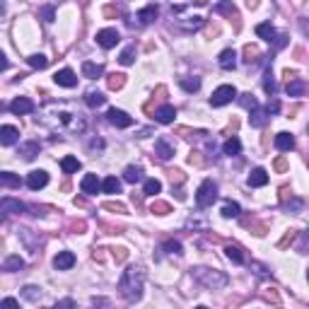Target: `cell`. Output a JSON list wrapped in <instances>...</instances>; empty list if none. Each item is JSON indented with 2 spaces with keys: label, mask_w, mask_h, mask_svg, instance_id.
Instances as JSON below:
<instances>
[{
  "label": "cell",
  "mask_w": 309,
  "mask_h": 309,
  "mask_svg": "<svg viewBox=\"0 0 309 309\" xmlns=\"http://www.w3.org/2000/svg\"><path fill=\"white\" fill-rule=\"evenodd\" d=\"M251 126H254V128L266 126V109H261V107L251 109Z\"/></svg>",
  "instance_id": "cell-32"
},
{
  "label": "cell",
  "mask_w": 309,
  "mask_h": 309,
  "mask_svg": "<svg viewBox=\"0 0 309 309\" xmlns=\"http://www.w3.org/2000/svg\"><path fill=\"white\" fill-rule=\"evenodd\" d=\"M0 10H5V0H0Z\"/></svg>",
  "instance_id": "cell-54"
},
{
  "label": "cell",
  "mask_w": 309,
  "mask_h": 309,
  "mask_svg": "<svg viewBox=\"0 0 309 309\" xmlns=\"http://www.w3.org/2000/svg\"><path fill=\"white\" fill-rule=\"evenodd\" d=\"M246 184H249L251 188H261V186H266V184H268V172H266V169H261V167H256L254 172L249 174Z\"/></svg>",
  "instance_id": "cell-13"
},
{
  "label": "cell",
  "mask_w": 309,
  "mask_h": 309,
  "mask_svg": "<svg viewBox=\"0 0 309 309\" xmlns=\"http://www.w3.org/2000/svg\"><path fill=\"white\" fill-rule=\"evenodd\" d=\"M121 66H133V61H135V46H128L126 51L121 54Z\"/></svg>",
  "instance_id": "cell-42"
},
{
  "label": "cell",
  "mask_w": 309,
  "mask_h": 309,
  "mask_svg": "<svg viewBox=\"0 0 309 309\" xmlns=\"http://www.w3.org/2000/svg\"><path fill=\"white\" fill-rule=\"evenodd\" d=\"M114 256H116V261H123L126 258V249H114Z\"/></svg>",
  "instance_id": "cell-49"
},
{
  "label": "cell",
  "mask_w": 309,
  "mask_h": 309,
  "mask_svg": "<svg viewBox=\"0 0 309 309\" xmlns=\"http://www.w3.org/2000/svg\"><path fill=\"white\" fill-rule=\"evenodd\" d=\"M75 266V254L73 251H61V254H56L54 258V268L56 270H68Z\"/></svg>",
  "instance_id": "cell-12"
},
{
  "label": "cell",
  "mask_w": 309,
  "mask_h": 309,
  "mask_svg": "<svg viewBox=\"0 0 309 309\" xmlns=\"http://www.w3.org/2000/svg\"><path fill=\"white\" fill-rule=\"evenodd\" d=\"M239 213H242L239 203H225L222 205V217H239Z\"/></svg>",
  "instance_id": "cell-38"
},
{
  "label": "cell",
  "mask_w": 309,
  "mask_h": 309,
  "mask_svg": "<svg viewBox=\"0 0 309 309\" xmlns=\"http://www.w3.org/2000/svg\"><path fill=\"white\" fill-rule=\"evenodd\" d=\"M174 119H176V109L169 107V104H164V107H160L155 111V121L157 123H172Z\"/></svg>",
  "instance_id": "cell-17"
},
{
  "label": "cell",
  "mask_w": 309,
  "mask_h": 309,
  "mask_svg": "<svg viewBox=\"0 0 309 309\" xmlns=\"http://www.w3.org/2000/svg\"><path fill=\"white\" fill-rule=\"evenodd\" d=\"M275 148L280 150V152H290V150L295 148V138L290 133H278L275 135Z\"/></svg>",
  "instance_id": "cell-19"
},
{
  "label": "cell",
  "mask_w": 309,
  "mask_h": 309,
  "mask_svg": "<svg viewBox=\"0 0 309 309\" xmlns=\"http://www.w3.org/2000/svg\"><path fill=\"white\" fill-rule=\"evenodd\" d=\"M39 13H41V17H44L46 22H54V20H56V13H54V8H51V5H44Z\"/></svg>",
  "instance_id": "cell-44"
},
{
  "label": "cell",
  "mask_w": 309,
  "mask_h": 309,
  "mask_svg": "<svg viewBox=\"0 0 309 309\" xmlns=\"http://www.w3.org/2000/svg\"><path fill=\"white\" fill-rule=\"evenodd\" d=\"M85 102H87V107L97 109V107H102V104L107 102V97H104L102 92H87L85 94Z\"/></svg>",
  "instance_id": "cell-31"
},
{
  "label": "cell",
  "mask_w": 309,
  "mask_h": 309,
  "mask_svg": "<svg viewBox=\"0 0 309 309\" xmlns=\"http://www.w3.org/2000/svg\"><path fill=\"white\" fill-rule=\"evenodd\" d=\"M0 307H17V299L15 297H5V299H0Z\"/></svg>",
  "instance_id": "cell-48"
},
{
  "label": "cell",
  "mask_w": 309,
  "mask_h": 309,
  "mask_svg": "<svg viewBox=\"0 0 309 309\" xmlns=\"http://www.w3.org/2000/svg\"><path fill=\"white\" fill-rule=\"evenodd\" d=\"M107 85L109 90H121L123 85H126V75H121V73H111L107 78Z\"/></svg>",
  "instance_id": "cell-33"
},
{
  "label": "cell",
  "mask_w": 309,
  "mask_h": 309,
  "mask_svg": "<svg viewBox=\"0 0 309 309\" xmlns=\"http://www.w3.org/2000/svg\"><path fill=\"white\" fill-rule=\"evenodd\" d=\"M275 169H278V172H285V169H287L285 160H278V162H275Z\"/></svg>",
  "instance_id": "cell-51"
},
{
  "label": "cell",
  "mask_w": 309,
  "mask_h": 309,
  "mask_svg": "<svg viewBox=\"0 0 309 309\" xmlns=\"http://www.w3.org/2000/svg\"><path fill=\"white\" fill-rule=\"evenodd\" d=\"M155 155H157L162 162H167L174 155V145H172L167 138H157V143H155Z\"/></svg>",
  "instance_id": "cell-11"
},
{
  "label": "cell",
  "mask_w": 309,
  "mask_h": 309,
  "mask_svg": "<svg viewBox=\"0 0 309 309\" xmlns=\"http://www.w3.org/2000/svg\"><path fill=\"white\" fill-rule=\"evenodd\" d=\"M102 191H104V193H119V191H121V181H119L116 176H107V179L102 181Z\"/></svg>",
  "instance_id": "cell-30"
},
{
  "label": "cell",
  "mask_w": 309,
  "mask_h": 309,
  "mask_svg": "<svg viewBox=\"0 0 309 309\" xmlns=\"http://www.w3.org/2000/svg\"><path fill=\"white\" fill-rule=\"evenodd\" d=\"M22 179L15 172H0V188H20Z\"/></svg>",
  "instance_id": "cell-18"
},
{
  "label": "cell",
  "mask_w": 309,
  "mask_h": 309,
  "mask_svg": "<svg viewBox=\"0 0 309 309\" xmlns=\"http://www.w3.org/2000/svg\"><path fill=\"white\" fill-rule=\"evenodd\" d=\"M104 208H107V210H114V213H126V205H121V203H107Z\"/></svg>",
  "instance_id": "cell-47"
},
{
  "label": "cell",
  "mask_w": 309,
  "mask_h": 309,
  "mask_svg": "<svg viewBox=\"0 0 309 309\" xmlns=\"http://www.w3.org/2000/svg\"><path fill=\"white\" fill-rule=\"evenodd\" d=\"M242 107H246V109H256V107H258V102L254 99V94H242Z\"/></svg>",
  "instance_id": "cell-45"
},
{
  "label": "cell",
  "mask_w": 309,
  "mask_h": 309,
  "mask_svg": "<svg viewBox=\"0 0 309 309\" xmlns=\"http://www.w3.org/2000/svg\"><path fill=\"white\" fill-rule=\"evenodd\" d=\"M143 191H145V196H155V193H160L162 191V184L157 181V179H148L145 186H143Z\"/></svg>",
  "instance_id": "cell-39"
},
{
  "label": "cell",
  "mask_w": 309,
  "mask_h": 309,
  "mask_svg": "<svg viewBox=\"0 0 309 309\" xmlns=\"http://www.w3.org/2000/svg\"><path fill=\"white\" fill-rule=\"evenodd\" d=\"M80 188L82 193H87V196H94L99 188H102V184H99V179H97V174H85L80 181Z\"/></svg>",
  "instance_id": "cell-14"
},
{
  "label": "cell",
  "mask_w": 309,
  "mask_h": 309,
  "mask_svg": "<svg viewBox=\"0 0 309 309\" xmlns=\"http://www.w3.org/2000/svg\"><path fill=\"white\" fill-rule=\"evenodd\" d=\"M225 254H227V258H229V261H234V263H244V261H246L244 249H242V246H237V244H229L227 249H225Z\"/></svg>",
  "instance_id": "cell-26"
},
{
  "label": "cell",
  "mask_w": 309,
  "mask_h": 309,
  "mask_svg": "<svg viewBox=\"0 0 309 309\" xmlns=\"http://www.w3.org/2000/svg\"><path fill=\"white\" fill-rule=\"evenodd\" d=\"M119 41H121V34L116 29H102V32H97V44L102 49H114Z\"/></svg>",
  "instance_id": "cell-5"
},
{
  "label": "cell",
  "mask_w": 309,
  "mask_h": 309,
  "mask_svg": "<svg viewBox=\"0 0 309 309\" xmlns=\"http://www.w3.org/2000/svg\"><path fill=\"white\" fill-rule=\"evenodd\" d=\"M20 140V131L15 126H0V145H15Z\"/></svg>",
  "instance_id": "cell-15"
},
{
  "label": "cell",
  "mask_w": 309,
  "mask_h": 309,
  "mask_svg": "<svg viewBox=\"0 0 309 309\" xmlns=\"http://www.w3.org/2000/svg\"><path fill=\"white\" fill-rule=\"evenodd\" d=\"M162 251H167V254H181V244L174 242V239H169V242L162 244Z\"/></svg>",
  "instance_id": "cell-43"
},
{
  "label": "cell",
  "mask_w": 309,
  "mask_h": 309,
  "mask_svg": "<svg viewBox=\"0 0 309 309\" xmlns=\"http://www.w3.org/2000/svg\"><path fill=\"white\" fill-rule=\"evenodd\" d=\"M73 304H75L73 299H63V302H58V307H73Z\"/></svg>",
  "instance_id": "cell-52"
},
{
  "label": "cell",
  "mask_w": 309,
  "mask_h": 309,
  "mask_svg": "<svg viewBox=\"0 0 309 309\" xmlns=\"http://www.w3.org/2000/svg\"><path fill=\"white\" fill-rule=\"evenodd\" d=\"M123 181H128V184L143 181V169H140V167H126V169H123Z\"/></svg>",
  "instance_id": "cell-28"
},
{
  "label": "cell",
  "mask_w": 309,
  "mask_h": 309,
  "mask_svg": "<svg viewBox=\"0 0 309 309\" xmlns=\"http://www.w3.org/2000/svg\"><path fill=\"white\" fill-rule=\"evenodd\" d=\"M10 111L17 114V116L32 114V111H34V102H32L29 97H17V99H13V104H10Z\"/></svg>",
  "instance_id": "cell-9"
},
{
  "label": "cell",
  "mask_w": 309,
  "mask_h": 309,
  "mask_svg": "<svg viewBox=\"0 0 309 309\" xmlns=\"http://www.w3.org/2000/svg\"><path fill=\"white\" fill-rule=\"evenodd\" d=\"M22 297H25L27 302H39L41 287H37V285H25V287H22Z\"/></svg>",
  "instance_id": "cell-29"
},
{
  "label": "cell",
  "mask_w": 309,
  "mask_h": 309,
  "mask_svg": "<svg viewBox=\"0 0 309 309\" xmlns=\"http://www.w3.org/2000/svg\"><path fill=\"white\" fill-rule=\"evenodd\" d=\"M27 210V205L17 198H0V213H10V215H22Z\"/></svg>",
  "instance_id": "cell-7"
},
{
  "label": "cell",
  "mask_w": 309,
  "mask_h": 309,
  "mask_svg": "<svg viewBox=\"0 0 309 309\" xmlns=\"http://www.w3.org/2000/svg\"><path fill=\"white\" fill-rule=\"evenodd\" d=\"M90 145H92V148H104V143H102V140H92Z\"/></svg>",
  "instance_id": "cell-53"
},
{
  "label": "cell",
  "mask_w": 309,
  "mask_h": 309,
  "mask_svg": "<svg viewBox=\"0 0 309 309\" xmlns=\"http://www.w3.org/2000/svg\"><path fill=\"white\" fill-rule=\"evenodd\" d=\"M256 34H258L263 41H275V37H278L270 22H261V25H256Z\"/></svg>",
  "instance_id": "cell-22"
},
{
  "label": "cell",
  "mask_w": 309,
  "mask_h": 309,
  "mask_svg": "<svg viewBox=\"0 0 309 309\" xmlns=\"http://www.w3.org/2000/svg\"><path fill=\"white\" fill-rule=\"evenodd\" d=\"M213 10H215V13H220V15H229V17H232V15H237L234 5H232V0H220Z\"/></svg>",
  "instance_id": "cell-35"
},
{
  "label": "cell",
  "mask_w": 309,
  "mask_h": 309,
  "mask_svg": "<svg viewBox=\"0 0 309 309\" xmlns=\"http://www.w3.org/2000/svg\"><path fill=\"white\" fill-rule=\"evenodd\" d=\"M39 143H37V140H29V143H25V145H20V155H22V157H25V160H34V157H37V155H39Z\"/></svg>",
  "instance_id": "cell-21"
},
{
  "label": "cell",
  "mask_w": 309,
  "mask_h": 309,
  "mask_svg": "<svg viewBox=\"0 0 309 309\" xmlns=\"http://www.w3.org/2000/svg\"><path fill=\"white\" fill-rule=\"evenodd\" d=\"M215 201H217V184L213 179H205L198 186V191H196V203H198V208H210Z\"/></svg>",
  "instance_id": "cell-3"
},
{
  "label": "cell",
  "mask_w": 309,
  "mask_h": 309,
  "mask_svg": "<svg viewBox=\"0 0 309 309\" xmlns=\"http://www.w3.org/2000/svg\"><path fill=\"white\" fill-rule=\"evenodd\" d=\"M25 268V261L20 258V256H8V261H5V270H10V273H15V270H22Z\"/></svg>",
  "instance_id": "cell-34"
},
{
  "label": "cell",
  "mask_w": 309,
  "mask_h": 309,
  "mask_svg": "<svg viewBox=\"0 0 309 309\" xmlns=\"http://www.w3.org/2000/svg\"><path fill=\"white\" fill-rule=\"evenodd\" d=\"M280 111V102L278 99H270L268 104H266V114H278Z\"/></svg>",
  "instance_id": "cell-46"
},
{
  "label": "cell",
  "mask_w": 309,
  "mask_h": 309,
  "mask_svg": "<svg viewBox=\"0 0 309 309\" xmlns=\"http://www.w3.org/2000/svg\"><path fill=\"white\" fill-rule=\"evenodd\" d=\"M222 150H225V155H229V157H234V155H239L242 152V143H239V138H227L225 140V145H222Z\"/></svg>",
  "instance_id": "cell-27"
},
{
  "label": "cell",
  "mask_w": 309,
  "mask_h": 309,
  "mask_svg": "<svg viewBox=\"0 0 309 309\" xmlns=\"http://www.w3.org/2000/svg\"><path fill=\"white\" fill-rule=\"evenodd\" d=\"M46 184H49V174H46L44 169H34V172L27 174V186L32 188V191H39V188H44Z\"/></svg>",
  "instance_id": "cell-8"
},
{
  "label": "cell",
  "mask_w": 309,
  "mask_h": 309,
  "mask_svg": "<svg viewBox=\"0 0 309 309\" xmlns=\"http://www.w3.org/2000/svg\"><path fill=\"white\" fill-rule=\"evenodd\" d=\"M107 119H109V123L116 126V128H128V126H133V119H131L126 111H121V109H109Z\"/></svg>",
  "instance_id": "cell-6"
},
{
  "label": "cell",
  "mask_w": 309,
  "mask_h": 309,
  "mask_svg": "<svg viewBox=\"0 0 309 309\" xmlns=\"http://www.w3.org/2000/svg\"><path fill=\"white\" fill-rule=\"evenodd\" d=\"M27 63L32 68H39V70H44V68L49 66V58H46V56H41V54H34V56H29V58H27Z\"/></svg>",
  "instance_id": "cell-36"
},
{
  "label": "cell",
  "mask_w": 309,
  "mask_h": 309,
  "mask_svg": "<svg viewBox=\"0 0 309 309\" xmlns=\"http://www.w3.org/2000/svg\"><path fill=\"white\" fill-rule=\"evenodd\" d=\"M155 17H157V5H148V8H143L138 13V22L140 25H150V22H155Z\"/></svg>",
  "instance_id": "cell-24"
},
{
  "label": "cell",
  "mask_w": 309,
  "mask_h": 309,
  "mask_svg": "<svg viewBox=\"0 0 309 309\" xmlns=\"http://www.w3.org/2000/svg\"><path fill=\"white\" fill-rule=\"evenodd\" d=\"M54 82L61 85V87H75V85H78V78H75V73H73L70 68H63V70H58L54 75Z\"/></svg>",
  "instance_id": "cell-10"
},
{
  "label": "cell",
  "mask_w": 309,
  "mask_h": 309,
  "mask_svg": "<svg viewBox=\"0 0 309 309\" xmlns=\"http://www.w3.org/2000/svg\"><path fill=\"white\" fill-rule=\"evenodd\" d=\"M80 167H82L80 160H78V157H73V155H68V157H63V160H61V169H63L66 174H75Z\"/></svg>",
  "instance_id": "cell-25"
},
{
  "label": "cell",
  "mask_w": 309,
  "mask_h": 309,
  "mask_svg": "<svg viewBox=\"0 0 309 309\" xmlns=\"http://www.w3.org/2000/svg\"><path fill=\"white\" fill-rule=\"evenodd\" d=\"M3 111H5V104H3V102H0V114H3Z\"/></svg>",
  "instance_id": "cell-55"
},
{
  "label": "cell",
  "mask_w": 309,
  "mask_h": 309,
  "mask_svg": "<svg viewBox=\"0 0 309 309\" xmlns=\"http://www.w3.org/2000/svg\"><path fill=\"white\" fill-rule=\"evenodd\" d=\"M3 70H8V58H5V54L0 51V73H3Z\"/></svg>",
  "instance_id": "cell-50"
},
{
  "label": "cell",
  "mask_w": 309,
  "mask_h": 309,
  "mask_svg": "<svg viewBox=\"0 0 309 309\" xmlns=\"http://www.w3.org/2000/svg\"><path fill=\"white\" fill-rule=\"evenodd\" d=\"M181 87H184L186 92H198V90H201V80H198V78H184V80H181Z\"/></svg>",
  "instance_id": "cell-40"
},
{
  "label": "cell",
  "mask_w": 309,
  "mask_h": 309,
  "mask_svg": "<svg viewBox=\"0 0 309 309\" xmlns=\"http://www.w3.org/2000/svg\"><path fill=\"white\" fill-rule=\"evenodd\" d=\"M193 278L198 282H203L205 287H210V290H217V287L227 285V275L225 273H217V270H210V268H193Z\"/></svg>",
  "instance_id": "cell-2"
},
{
  "label": "cell",
  "mask_w": 309,
  "mask_h": 309,
  "mask_svg": "<svg viewBox=\"0 0 309 309\" xmlns=\"http://www.w3.org/2000/svg\"><path fill=\"white\" fill-rule=\"evenodd\" d=\"M263 90H266L270 97H275V92H278V85H275V80H273L270 70H266V75H263Z\"/></svg>",
  "instance_id": "cell-37"
},
{
  "label": "cell",
  "mask_w": 309,
  "mask_h": 309,
  "mask_svg": "<svg viewBox=\"0 0 309 309\" xmlns=\"http://www.w3.org/2000/svg\"><path fill=\"white\" fill-rule=\"evenodd\" d=\"M217 63H220L222 70H234L237 68V54H234V49H225L220 54V58H217Z\"/></svg>",
  "instance_id": "cell-16"
},
{
  "label": "cell",
  "mask_w": 309,
  "mask_h": 309,
  "mask_svg": "<svg viewBox=\"0 0 309 309\" xmlns=\"http://www.w3.org/2000/svg\"><path fill=\"white\" fill-rule=\"evenodd\" d=\"M143 282H145V270L143 266H131L123 270L121 280H119V292L128 302H138L143 297Z\"/></svg>",
  "instance_id": "cell-1"
},
{
  "label": "cell",
  "mask_w": 309,
  "mask_h": 309,
  "mask_svg": "<svg viewBox=\"0 0 309 309\" xmlns=\"http://www.w3.org/2000/svg\"><path fill=\"white\" fill-rule=\"evenodd\" d=\"M234 97H237V90H234L232 85H220L215 92H213V97H210V104H213V107H225Z\"/></svg>",
  "instance_id": "cell-4"
},
{
  "label": "cell",
  "mask_w": 309,
  "mask_h": 309,
  "mask_svg": "<svg viewBox=\"0 0 309 309\" xmlns=\"http://www.w3.org/2000/svg\"><path fill=\"white\" fill-rule=\"evenodd\" d=\"M287 94L290 97H302L304 94V90H307V82L304 80H299V78H292V80H287Z\"/></svg>",
  "instance_id": "cell-20"
},
{
  "label": "cell",
  "mask_w": 309,
  "mask_h": 309,
  "mask_svg": "<svg viewBox=\"0 0 309 309\" xmlns=\"http://www.w3.org/2000/svg\"><path fill=\"white\" fill-rule=\"evenodd\" d=\"M155 215H167V213H172V208H169V203H164V201H155L152 203V208H150Z\"/></svg>",
  "instance_id": "cell-41"
},
{
  "label": "cell",
  "mask_w": 309,
  "mask_h": 309,
  "mask_svg": "<svg viewBox=\"0 0 309 309\" xmlns=\"http://www.w3.org/2000/svg\"><path fill=\"white\" fill-rule=\"evenodd\" d=\"M102 73H104V66H99V63H90V61H85V63H82V75H85V78H90V80L99 78Z\"/></svg>",
  "instance_id": "cell-23"
}]
</instances>
